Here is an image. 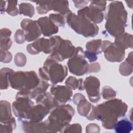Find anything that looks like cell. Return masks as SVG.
Returning <instances> with one entry per match:
<instances>
[{"instance_id": "obj_1", "label": "cell", "mask_w": 133, "mask_h": 133, "mask_svg": "<svg viewBox=\"0 0 133 133\" xmlns=\"http://www.w3.org/2000/svg\"><path fill=\"white\" fill-rule=\"evenodd\" d=\"M127 12L123 3L118 1L111 3L107 16L105 28L110 34L113 36L122 34L126 25Z\"/></svg>"}, {"instance_id": "obj_2", "label": "cell", "mask_w": 133, "mask_h": 133, "mask_svg": "<svg viewBox=\"0 0 133 133\" xmlns=\"http://www.w3.org/2000/svg\"><path fill=\"white\" fill-rule=\"evenodd\" d=\"M54 39L55 45L50 58L61 61L74 54L75 48L70 41L63 40L59 36H55Z\"/></svg>"}, {"instance_id": "obj_3", "label": "cell", "mask_w": 133, "mask_h": 133, "mask_svg": "<svg viewBox=\"0 0 133 133\" xmlns=\"http://www.w3.org/2000/svg\"><path fill=\"white\" fill-rule=\"evenodd\" d=\"M51 66L50 71L46 73L41 68L39 70L40 76L44 79L50 80L53 84L61 82L67 74V69L65 66L60 64H58L56 62H54V59L50 57L46 60Z\"/></svg>"}, {"instance_id": "obj_4", "label": "cell", "mask_w": 133, "mask_h": 133, "mask_svg": "<svg viewBox=\"0 0 133 133\" xmlns=\"http://www.w3.org/2000/svg\"><path fill=\"white\" fill-rule=\"evenodd\" d=\"M75 56L68 61L70 71L73 74L80 76L88 70V63L85 59V55L81 47L75 49Z\"/></svg>"}, {"instance_id": "obj_5", "label": "cell", "mask_w": 133, "mask_h": 133, "mask_svg": "<svg viewBox=\"0 0 133 133\" xmlns=\"http://www.w3.org/2000/svg\"><path fill=\"white\" fill-rule=\"evenodd\" d=\"M102 50L104 51L106 59L111 62L121 61L123 60L125 51L117 48L110 41H103Z\"/></svg>"}, {"instance_id": "obj_6", "label": "cell", "mask_w": 133, "mask_h": 133, "mask_svg": "<svg viewBox=\"0 0 133 133\" xmlns=\"http://www.w3.org/2000/svg\"><path fill=\"white\" fill-rule=\"evenodd\" d=\"M99 85L100 82L96 77L89 76L85 80V86L87 94L88 95L90 100L93 102H97L100 98L99 92Z\"/></svg>"}, {"instance_id": "obj_7", "label": "cell", "mask_w": 133, "mask_h": 133, "mask_svg": "<svg viewBox=\"0 0 133 133\" xmlns=\"http://www.w3.org/2000/svg\"><path fill=\"white\" fill-rule=\"evenodd\" d=\"M21 25L25 31V39L29 42L36 39L41 35V32L37 26L36 21L28 19H23Z\"/></svg>"}, {"instance_id": "obj_8", "label": "cell", "mask_w": 133, "mask_h": 133, "mask_svg": "<svg viewBox=\"0 0 133 133\" xmlns=\"http://www.w3.org/2000/svg\"><path fill=\"white\" fill-rule=\"evenodd\" d=\"M37 22L41 29L43 34L45 36H50L58 32V26L46 17L39 18Z\"/></svg>"}, {"instance_id": "obj_9", "label": "cell", "mask_w": 133, "mask_h": 133, "mask_svg": "<svg viewBox=\"0 0 133 133\" xmlns=\"http://www.w3.org/2000/svg\"><path fill=\"white\" fill-rule=\"evenodd\" d=\"M115 132L118 133H128L129 132L132 128V123L127 118L122 119L116 121L114 125Z\"/></svg>"}, {"instance_id": "obj_10", "label": "cell", "mask_w": 133, "mask_h": 133, "mask_svg": "<svg viewBox=\"0 0 133 133\" xmlns=\"http://www.w3.org/2000/svg\"><path fill=\"white\" fill-rule=\"evenodd\" d=\"M132 41V35L128 34H124L119 37H117L115 40V46L120 49L124 50L129 47H132V42L126 41Z\"/></svg>"}, {"instance_id": "obj_11", "label": "cell", "mask_w": 133, "mask_h": 133, "mask_svg": "<svg viewBox=\"0 0 133 133\" xmlns=\"http://www.w3.org/2000/svg\"><path fill=\"white\" fill-rule=\"evenodd\" d=\"M19 8L20 14L32 17L34 14V7L31 5V4L21 3L19 5Z\"/></svg>"}, {"instance_id": "obj_12", "label": "cell", "mask_w": 133, "mask_h": 133, "mask_svg": "<svg viewBox=\"0 0 133 133\" xmlns=\"http://www.w3.org/2000/svg\"><path fill=\"white\" fill-rule=\"evenodd\" d=\"M101 44V39L97 40H93L92 41H90L86 44V48L87 50L91 52L92 53L97 54L100 52L98 51L100 45Z\"/></svg>"}, {"instance_id": "obj_13", "label": "cell", "mask_w": 133, "mask_h": 133, "mask_svg": "<svg viewBox=\"0 0 133 133\" xmlns=\"http://www.w3.org/2000/svg\"><path fill=\"white\" fill-rule=\"evenodd\" d=\"M57 26H62L64 25L65 19L63 16L60 14H51L49 18Z\"/></svg>"}, {"instance_id": "obj_14", "label": "cell", "mask_w": 133, "mask_h": 133, "mask_svg": "<svg viewBox=\"0 0 133 133\" xmlns=\"http://www.w3.org/2000/svg\"><path fill=\"white\" fill-rule=\"evenodd\" d=\"M8 5L7 8V12L10 15L15 16L18 14V10L16 7L17 1H8Z\"/></svg>"}, {"instance_id": "obj_15", "label": "cell", "mask_w": 133, "mask_h": 133, "mask_svg": "<svg viewBox=\"0 0 133 133\" xmlns=\"http://www.w3.org/2000/svg\"><path fill=\"white\" fill-rule=\"evenodd\" d=\"M106 5L105 1H92L90 4V7L101 11L105 10Z\"/></svg>"}, {"instance_id": "obj_16", "label": "cell", "mask_w": 133, "mask_h": 133, "mask_svg": "<svg viewBox=\"0 0 133 133\" xmlns=\"http://www.w3.org/2000/svg\"><path fill=\"white\" fill-rule=\"evenodd\" d=\"M15 37L16 43L19 44L23 43L24 42V40L25 39V34L23 33V31L21 30H18L16 31Z\"/></svg>"}, {"instance_id": "obj_17", "label": "cell", "mask_w": 133, "mask_h": 133, "mask_svg": "<svg viewBox=\"0 0 133 133\" xmlns=\"http://www.w3.org/2000/svg\"><path fill=\"white\" fill-rule=\"evenodd\" d=\"M77 82V81L76 78H74V77L70 76V77H69L68 78L67 81L65 82V84H68V85H70L71 88L74 89L76 88V87L78 85V83Z\"/></svg>"}]
</instances>
